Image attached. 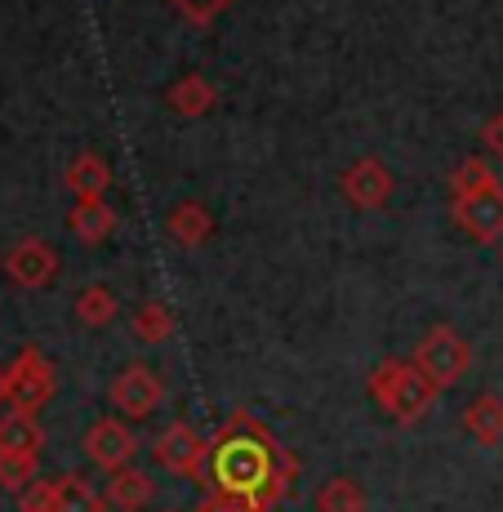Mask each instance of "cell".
Segmentation results:
<instances>
[{"mask_svg":"<svg viewBox=\"0 0 503 512\" xmlns=\"http://www.w3.org/2000/svg\"><path fill=\"white\" fill-rule=\"evenodd\" d=\"M486 147H490V152H499V156H503V116H495V121L486 125Z\"/></svg>","mask_w":503,"mask_h":512,"instance_id":"cell-26","label":"cell"},{"mask_svg":"<svg viewBox=\"0 0 503 512\" xmlns=\"http://www.w3.org/2000/svg\"><path fill=\"white\" fill-rule=\"evenodd\" d=\"M36 468H41V455H0V490L23 495L32 481H41Z\"/></svg>","mask_w":503,"mask_h":512,"instance_id":"cell-21","label":"cell"},{"mask_svg":"<svg viewBox=\"0 0 503 512\" xmlns=\"http://www.w3.org/2000/svg\"><path fill=\"white\" fill-rule=\"evenodd\" d=\"M5 272L18 290H45V285L58 277V254H54V245L27 236V241H18L14 250L5 254Z\"/></svg>","mask_w":503,"mask_h":512,"instance_id":"cell-8","label":"cell"},{"mask_svg":"<svg viewBox=\"0 0 503 512\" xmlns=\"http://www.w3.org/2000/svg\"><path fill=\"white\" fill-rule=\"evenodd\" d=\"M58 512H107V499L90 477L67 472V477H58Z\"/></svg>","mask_w":503,"mask_h":512,"instance_id":"cell-16","label":"cell"},{"mask_svg":"<svg viewBox=\"0 0 503 512\" xmlns=\"http://www.w3.org/2000/svg\"><path fill=\"white\" fill-rule=\"evenodd\" d=\"M463 428H468V437L477 441V446H499L503 441V401L495 392L477 397L468 410H463Z\"/></svg>","mask_w":503,"mask_h":512,"instance_id":"cell-13","label":"cell"},{"mask_svg":"<svg viewBox=\"0 0 503 512\" xmlns=\"http://www.w3.org/2000/svg\"><path fill=\"white\" fill-rule=\"evenodd\" d=\"M170 236L179 245H201L205 236H210V214L201 210V205H179V210L170 214Z\"/></svg>","mask_w":503,"mask_h":512,"instance_id":"cell-20","label":"cell"},{"mask_svg":"<svg viewBox=\"0 0 503 512\" xmlns=\"http://www.w3.org/2000/svg\"><path fill=\"white\" fill-rule=\"evenodd\" d=\"M294 459L272 441V432L250 415H236L214 437L210 450V495L232 512H272L294 481Z\"/></svg>","mask_w":503,"mask_h":512,"instance_id":"cell-1","label":"cell"},{"mask_svg":"<svg viewBox=\"0 0 503 512\" xmlns=\"http://www.w3.org/2000/svg\"><path fill=\"white\" fill-rule=\"evenodd\" d=\"M107 183H112V170H107L103 156L81 152L72 165H67V187H72L81 201H98V196L107 192Z\"/></svg>","mask_w":503,"mask_h":512,"instance_id":"cell-14","label":"cell"},{"mask_svg":"<svg viewBox=\"0 0 503 512\" xmlns=\"http://www.w3.org/2000/svg\"><path fill=\"white\" fill-rule=\"evenodd\" d=\"M72 232L81 236L85 245H98V241H107V236L116 232V214L107 210L103 201H81L72 210Z\"/></svg>","mask_w":503,"mask_h":512,"instance_id":"cell-17","label":"cell"},{"mask_svg":"<svg viewBox=\"0 0 503 512\" xmlns=\"http://www.w3.org/2000/svg\"><path fill=\"white\" fill-rule=\"evenodd\" d=\"M223 5H228V0H174V9H183L192 23H210Z\"/></svg>","mask_w":503,"mask_h":512,"instance_id":"cell-25","label":"cell"},{"mask_svg":"<svg viewBox=\"0 0 503 512\" xmlns=\"http://www.w3.org/2000/svg\"><path fill=\"white\" fill-rule=\"evenodd\" d=\"M343 196H348L357 210H379L392 196V174L379 161H357L343 174Z\"/></svg>","mask_w":503,"mask_h":512,"instance_id":"cell-10","label":"cell"},{"mask_svg":"<svg viewBox=\"0 0 503 512\" xmlns=\"http://www.w3.org/2000/svg\"><path fill=\"white\" fill-rule=\"evenodd\" d=\"M192 512H232V508H228V504H223V499H219V495H205V499H201V504H196Z\"/></svg>","mask_w":503,"mask_h":512,"instance_id":"cell-27","label":"cell"},{"mask_svg":"<svg viewBox=\"0 0 503 512\" xmlns=\"http://www.w3.org/2000/svg\"><path fill=\"white\" fill-rule=\"evenodd\" d=\"M455 219L459 228L472 236V241L490 245L503 236V187H486V192L468 196V201H455Z\"/></svg>","mask_w":503,"mask_h":512,"instance_id":"cell-9","label":"cell"},{"mask_svg":"<svg viewBox=\"0 0 503 512\" xmlns=\"http://www.w3.org/2000/svg\"><path fill=\"white\" fill-rule=\"evenodd\" d=\"M0 401H5V370H0Z\"/></svg>","mask_w":503,"mask_h":512,"instance_id":"cell-28","label":"cell"},{"mask_svg":"<svg viewBox=\"0 0 503 512\" xmlns=\"http://www.w3.org/2000/svg\"><path fill=\"white\" fill-rule=\"evenodd\" d=\"M370 397L397 423H419L437 406V388L423 379L414 361H379L370 370Z\"/></svg>","mask_w":503,"mask_h":512,"instance_id":"cell-2","label":"cell"},{"mask_svg":"<svg viewBox=\"0 0 503 512\" xmlns=\"http://www.w3.org/2000/svg\"><path fill=\"white\" fill-rule=\"evenodd\" d=\"M116 290H107V285H90V290H81V299H76V321L90 330H103L116 321Z\"/></svg>","mask_w":503,"mask_h":512,"instance_id":"cell-18","label":"cell"},{"mask_svg":"<svg viewBox=\"0 0 503 512\" xmlns=\"http://www.w3.org/2000/svg\"><path fill=\"white\" fill-rule=\"evenodd\" d=\"M81 450H85V459H90L94 468H103L107 477H112V472H121V468H130V464H134V455H138V437L130 432V423H125V419L103 415V419H94L90 428H85Z\"/></svg>","mask_w":503,"mask_h":512,"instance_id":"cell-6","label":"cell"},{"mask_svg":"<svg viewBox=\"0 0 503 512\" xmlns=\"http://www.w3.org/2000/svg\"><path fill=\"white\" fill-rule=\"evenodd\" d=\"M54 392H58V374L45 361V352L23 348L14 357V366L5 370V401H9V410L36 415V410H41Z\"/></svg>","mask_w":503,"mask_h":512,"instance_id":"cell-5","label":"cell"},{"mask_svg":"<svg viewBox=\"0 0 503 512\" xmlns=\"http://www.w3.org/2000/svg\"><path fill=\"white\" fill-rule=\"evenodd\" d=\"M112 406L121 410L125 419H147L165 406V379L152 366H125L107 388Z\"/></svg>","mask_w":503,"mask_h":512,"instance_id":"cell-7","label":"cell"},{"mask_svg":"<svg viewBox=\"0 0 503 512\" xmlns=\"http://www.w3.org/2000/svg\"><path fill=\"white\" fill-rule=\"evenodd\" d=\"M18 512H58V481H32L18 495Z\"/></svg>","mask_w":503,"mask_h":512,"instance_id":"cell-24","label":"cell"},{"mask_svg":"<svg viewBox=\"0 0 503 512\" xmlns=\"http://www.w3.org/2000/svg\"><path fill=\"white\" fill-rule=\"evenodd\" d=\"M486 187H495V179H490V170H486L481 161H463L459 170H455V192H459V201H468V196L486 192Z\"/></svg>","mask_w":503,"mask_h":512,"instance_id":"cell-23","label":"cell"},{"mask_svg":"<svg viewBox=\"0 0 503 512\" xmlns=\"http://www.w3.org/2000/svg\"><path fill=\"white\" fill-rule=\"evenodd\" d=\"M312 508H317V512H366L370 499H366V486H361L357 477H330L317 490Z\"/></svg>","mask_w":503,"mask_h":512,"instance_id":"cell-15","label":"cell"},{"mask_svg":"<svg viewBox=\"0 0 503 512\" xmlns=\"http://www.w3.org/2000/svg\"><path fill=\"white\" fill-rule=\"evenodd\" d=\"M41 446L45 428L36 415H23V410L0 415V455H41Z\"/></svg>","mask_w":503,"mask_h":512,"instance_id":"cell-12","label":"cell"},{"mask_svg":"<svg viewBox=\"0 0 503 512\" xmlns=\"http://www.w3.org/2000/svg\"><path fill=\"white\" fill-rule=\"evenodd\" d=\"M414 366H419V374L432 383V388L446 392V388H455L463 374H468L472 348H468V339H463L459 330L432 326V330L419 339V348H414Z\"/></svg>","mask_w":503,"mask_h":512,"instance_id":"cell-3","label":"cell"},{"mask_svg":"<svg viewBox=\"0 0 503 512\" xmlns=\"http://www.w3.org/2000/svg\"><path fill=\"white\" fill-rule=\"evenodd\" d=\"M103 499L112 508H121V512H143L156 499V481H152V472H143V468L130 464V468H121V472H112V477H107Z\"/></svg>","mask_w":503,"mask_h":512,"instance_id":"cell-11","label":"cell"},{"mask_svg":"<svg viewBox=\"0 0 503 512\" xmlns=\"http://www.w3.org/2000/svg\"><path fill=\"white\" fill-rule=\"evenodd\" d=\"M134 334L143 343H165L174 334V317H170V308L165 303H138L134 308Z\"/></svg>","mask_w":503,"mask_h":512,"instance_id":"cell-19","label":"cell"},{"mask_svg":"<svg viewBox=\"0 0 503 512\" xmlns=\"http://www.w3.org/2000/svg\"><path fill=\"white\" fill-rule=\"evenodd\" d=\"M210 450L214 446H205L201 432H196L192 423H183V419L170 423V428L152 441L156 464H161L165 472H174V477L196 481V486H205V490H210Z\"/></svg>","mask_w":503,"mask_h":512,"instance_id":"cell-4","label":"cell"},{"mask_svg":"<svg viewBox=\"0 0 503 512\" xmlns=\"http://www.w3.org/2000/svg\"><path fill=\"white\" fill-rule=\"evenodd\" d=\"M174 107H179V112H205V107L214 103V94H210V85L201 81V76H187L183 85H174Z\"/></svg>","mask_w":503,"mask_h":512,"instance_id":"cell-22","label":"cell"}]
</instances>
